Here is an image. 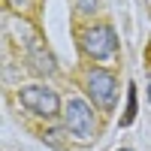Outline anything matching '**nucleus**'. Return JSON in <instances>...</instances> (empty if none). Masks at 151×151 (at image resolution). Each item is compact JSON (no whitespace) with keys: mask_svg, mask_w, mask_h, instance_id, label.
Listing matches in <instances>:
<instances>
[{"mask_svg":"<svg viewBox=\"0 0 151 151\" xmlns=\"http://www.w3.org/2000/svg\"><path fill=\"white\" fill-rule=\"evenodd\" d=\"M60 136H64V130H42V142L45 145H55V148H67V142L64 139H60Z\"/></svg>","mask_w":151,"mask_h":151,"instance_id":"nucleus-6","label":"nucleus"},{"mask_svg":"<svg viewBox=\"0 0 151 151\" xmlns=\"http://www.w3.org/2000/svg\"><path fill=\"white\" fill-rule=\"evenodd\" d=\"M64 124H67V133L79 136V139H94V136H97L94 109H91V103L82 100V97H73L70 103L64 106Z\"/></svg>","mask_w":151,"mask_h":151,"instance_id":"nucleus-3","label":"nucleus"},{"mask_svg":"<svg viewBox=\"0 0 151 151\" xmlns=\"http://www.w3.org/2000/svg\"><path fill=\"white\" fill-rule=\"evenodd\" d=\"M79 45H82V52L88 58L106 60V58H112L118 52V36L109 24H91V27H85L79 33Z\"/></svg>","mask_w":151,"mask_h":151,"instance_id":"nucleus-1","label":"nucleus"},{"mask_svg":"<svg viewBox=\"0 0 151 151\" xmlns=\"http://www.w3.org/2000/svg\"><path fill=\"white\" fill-rule=\"evenodd\" d=\"M121 151H130V148H121Z\"/></svg>","mask_w":151,"mask_h":151,"instance_id":"nucleus-8","label":"nucleus"},{"mask_svg":"<svg viewBox=\"0 0 151 151\" xmlns=\"http://www.w3.org/2000/svg\"><path fill=\"white\" fill-rule=\"evenodd\" d=\"M85 91H88V97L94 100V106L112 112V109H115V100H118V79H115V73L100 70V67L91 70L85 76Z\"/></svg>","mask_w":151,"mask_h":151,"instance_id":"nucleus-4","label":"nucleus"},{"mask_svg":"<svg viewBox=\"0 0 151 151\" xmlns=\"http://www.w3.org/2000/svg\"><path fill=\"white\" fill-rule=\"evenodd\" d=\"M18 103L40 118H58L60 115V97L55 94V88H45V85H24L18 91Z\"/></svg>","mask_w":151,"mask_h":151,"instance_id":"nucleus-2","label":"nucleus"},{"mask_svg":"<svg viewBox=\"0 0 151 151\" xmlns=\"http://www.w3.org/2000/svg\"><path fill=\"white\" fill-rule=\"evenodd\" d=\"M136 118V85L127 88V112H124V118H121V127H130Z\"/></svg>","mask_w":151,"mask_h":151,"instance_id":"nucleus-5","label":"nucleus"},{"mask_svg":"<svg viewBox=\"0 0 151 151\" xmlns=\"http://www.w3.org/2000/svg\"><path fill=\"white\" fill-rule=\"evenodd\" d=\"M97 3L100 0H76V12H79V15H91L97 9Z\"/></svg>","mask_w":151,"mask_h":151,"instance_id":"nucleus-7","label":"nucleus"}]
</instances>
